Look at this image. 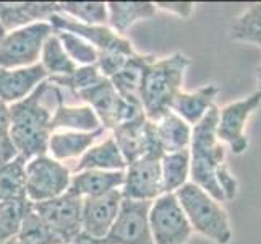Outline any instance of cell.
Listing matches in <instances>:
<instances>
[{"instance_id": "obj_13", "label": "cell", "mask_w": 261, "mask_h": 244, "mask_svg": "<svg viewBox=\"0 0 261 244\" xmlns=\"http://www.w3.org/2000/svg\"><path fill=\"white\" fill-rule=\"evenodd\" d=\"M52 28L56 31H67L73 33L80 38H83L88 41L93 48L97 49V52H109V51H117L123 54H135L133 46L128 39H125L123 36L114 33L109 26L104 25H85L80 23L73 18H70L67 15L54 13L47 20Z\"/></svg>"}, {"instance_id": "obj_38", "label": "cell", "mask_w": 261, "mask_h": 244, "mask_svg": "<svg viewBox=\"0 0 261 244\" xmlns=\"http://www.w3.org/2000/svg\"><path fill=\"white\" fill-rule=\"evenodd\" d=\"M16 157L20 155H18L10 135H0V166H5L7 163L13 161Z\"/></svg>"}, {"instance_id": "obj_26", "label": "cell", "mask_w": 261, "mask_h": 244, "mask_svg": "<svg viewBox=\"0 0 261 244\" xmlns=\"http://www.w3.org/2000/svg\"><path fill=\"white\" fill-rule=\"evenodd\" d=\"M161 176L164 194H175L185 186L190 176V150L166 153L161 158Z\"/></svg>"}, {"instance_id": "obj_33", "label": "cell", "mask_w": 261, "mask_h": 244, "mask_svg": "<svg viewBox=\"0 0 261 244\" xmlns=\"http://www.w3.org/2000/svg\"><path fill=\"white\" fill-rule=\"evenodd\" d=\"M104 77L99 74L96 65H85L78 67L73 74L70 75H57V77H49L47 81L59 88H67L71 92V95H78L83 90H88L94 85H97Z\"/></svg>"}, {"instance_id": "obj_40", "label": "cell", "mask_w": 261, "mask_h": 244, "mask_svg": "<svg viewBox=\"0 0 261 244\" xmlns=\"http://www.w3.org/2000/svg\"><path fill=\"white\" fill-rule=\"evenodd\" d=\"M68 244H104V242H102V239L93 238V236H89V234H86V233L82 231L73 241L68 242Z\"/></svg>"}, {"instance_id": "obj_2", "label": "cell", "mask_w": 261, "mask_h": 244, "mask_svg": "<svg viewBox=\"0 0 261 244\" xmlns=\"http://www.w3.org/2000/svg\"><path fill=\"white\" fill-rule=\"evenodd\" d=\"M192 60L182 52L152 60L143 72L140 99L146 119L158 122L170 111L174 99L182 92L184 75Z\"/></svg>"}, {"instance_id": "obj_28", "label": "cell", "mask_w": 261, "mask_h": 244, "mask_svg": "<svg viewBox=\"0 0 261 244\" xmlns=\"http://www.w3.org/2000/svg\"><path fill=\"white\" fill-rule=\"evenodd\" d=\"M26 160L16 157L13 161L0 166V202L26 198Z\"/></svg>"}, {"instance_id": "obj_10", "label": "cell", "mask_w": 261, "mask_h": 244, "mask_svg": "<svg viewBox=\"0 0 261 244\" xmlns=\"http://www.w3.org/2000/svg\"><path fill=\"white\" fill-rule=\"evenodd\" d=\"M152 202L123 198L112 228L102 239L104 244H154L149 228V209Z\"/></svg>"}, {"instance_id": "obj_17", "label": "cell", "mask_w": 261, "mask_h": 244, "mask_svg": "<svg viewBox=\"0 0 261 244\" xmlns=\"http://www.w3.org/2000/svg\"><path fill=\"white\" fill-rule=\"evenodd\" d=\"M104 134L106 130L102 127L93 132H73V130L52 132L49 137L47 155L57 161L80 158Z\"/></svg>"}, {"instance_id": "obj_4", "label": "cell", "mask_w": 261, "mask_h": 244, "mask_svg": "<svg viewBox=\"0 0 261 244\" xmlns=\"http://www.w3.org/2000/svg\"><path fill=\"white\" fill-rule=\"evenodd\" d=\"M192 230L218 244H229L232 230L229 216L221 204L193 183H187L175 192Z\"/></svg>"}, {"instance_id": "obj_21", "label": "cell", "mask_w": 261, "mask_h": 244, "mask_svg": "<svg viewBox=\"0 0 261 244\" xmlns=\"http://www.w3.org/2000/svg\"><path fill=\"white\" fill-rule=\"evenodd\" d=\"M97 116L88 104L68 106L64 101L57 103L50 117V132L73 130V132H93L101 129Z\"/></svg>"}, {"instance_id": "obj_14", "label": "cell", "mask_w": 261, "mask_h": 244, "mask_svg": "<svg viewBox=\"0 0 261 244\" xmlns=\"http://www.w3.org/2000/svg\"><path fill=\"white\" fill-rule=\"evenodd\" d=\"M122 201L120 189L104 195L85 197L82 205V231L93 238L104 239L119 215Z\"/></svg>"}, {"instance_id": "obj_30", "label": "cell", "mask_w": 261, "mask_h": 244, "mask_svg": "<svg viewBox=\"0 0 261 244\" xmlns=\"http://www.w3.org/2000/svg\"><path fill=\"white\" fill-rule=\"evenodd\" d=\"M26 244H62V241L50 231L47 223L33 210L30 204L21 221V228L16 234Z\"/></svg>"}, {"instance_id": "obj_7", "label": "cell", "mask_w": 261, "mask_h": 244, "mask_svg": "<svg viewBox=\"0 0 261 244\" xmlns=\"http://www.w3.org/2000/svg\"><path fill=\"white\" fill-rule=\"evenodd\" d=\"M76 98L82 99L85 104H88L94 111L106 132H112L117 125L145 114L143 107L133 106L125 101L117 93V90L114 88L109 78H102L97 85L80 92Z\"/></svg>"}, {"instance_id": "obj_43", "label": "cell", "mask_w": 261, "mask_h": 244, "mask_svg": "<svg viewBox=\"0 0 261 244\" xmlns=\"http://www.w3.org/2000/svg\"><path fill=\"white\" fill-rule=\"evenodd\" d=\"M256 74H258V86H259V90H258V92H261V65L258 67Z\"/></svg>"}, {"instance_id": "obj_20", "label": "cell", "mask_w": 261, "mask_h": 244, "mask_svg": "<svg viewBox=\"0 0 261 244\" xmlns=\"http://www.w3.org/2000/svg\"><path fill=\"white\" fill-rule=\"evenodd\" d=\"M125 171H101L88 169L82 173H75L70 179L68 191L85 197H96L112 192L123 186Z\"/></svg>"}, {"instance_id": "obj_41", "label": "cell", "mask_w": 261, "mask_h": 244, "mask_svg": "<svg viewBox=\"0 0 261 244\" xmlns=\"http://www.w3.org/2000/svg\"><path fill=\"white\" fill-rule=\"evenodd\" d=\"M4 244H26V242H23L18 236H13V238H10V239H7Z\"/></svg>"}, {"instance_id": "obj_19", "label": "cell", "mask_w": 261, "mask_h": 244, "mask_svg": "<svg viewBox=\"0 0 261 244\" xmlns=\"http://www.w3.org/2000/svg\"><path fill=\"white\" fill-rule=\"evenodd\" d=\"M218 95L219 88L213 83L198 88L196 92H180L170 106V111L182 117L190 127H193L208 114V111L214 106Z\"/></svg>"}, {"instance_id": "obj_25", "label": "cell", "mask_w": 261, "mask_h": 244, "mask_svg": "<svg viewBox=\"0 0 261 244\" xmlns=\"http://www.w3.org/2000/svg\"><path fill=\"white\" fill-rule=\"evenodd\" d=\"M154 124L164 153H174L190 148L192 127L175 113L169 111Z\"/></svg>"}, {"instance_id": "obj_31", "label": "cell", "mask_w": 261, "mask_h": 244, "mask_svg": "<svg viewBox=\"0 0 261 244\" xmlns=\"http://www.w3.org/2000/svg\"><path fill=\"white\" fill-rule=\"evenodd\" d=\"M232 39L253 42L261 48V4L250 5L232 23Z\"/></svg>"}, {"instance_id": "obj_12", "label": "cell", "mask_w": 261, "mask_h": 244, "mask_svg": "<svg viewBox=\"0 0 261 244\" xmlns=\"http://www.w3.org/2000/svg\"><path fill=\"white\" fill-rule=\"evenodd\" d=\"M261 106V92H255L240 101L230 103L219 109V119L216 134L221 142H226L230 150L240 155L248 147V140L245 137V122Z\"/></svg>"}, {"instance_id": "obj_34", "label": "cell", "mask_w": 261, "mask_h": 244, "mask_svg": "<svg viewBox=\"0 0 261 244\" xmlns=\"http://www.w3.org/2000/svg\"><path fill=\"white\" fill-rule=\"evenodd\" d=\"M56 34L60 39L65 52L68 54V57L73 60L78 67L96 65L97 49L93 48L88 41H85L83 38H80V36H76L73 33H67V31H56Z\"/></svg>"}, {"instance_id": "obj_36", "label": "cell", "mask_w": 261, "mask_h": 244, "mask_svg": "<svg viewBox=\"0 0 261 244\" xmlns=\"http://www.w3.org/2000/svg\"><path fill=\"white\" fill-rule=\"evenodd\" d=\"M218 184L226 201H232V198L237 195V181L229 173L226 165H222L218 171Z\"/></svg>"}, {"instance_id": "obj_32", "label": "cell", "mask_w": 261, "mask_h": 244, "mask_svg": "<svg viewBox=\"0 0 261 244\" xmlns=\"http://www.w3.org/2000/svg\"><path fill=\"white\" fill-rule=\"evenodd\" d=\"M30 204L28 198L0 202V244L18 234Z\"/></svg>"}, {"instance_id": "obj_29", "label": "cell", "mask_w": 261, "mask_h": 244, "mask_svg": "<svg viewBox=\"0 0 261 244\" xmlns=\"http://www.w3.org/2000/svg\"><path fill=\"white\" fill-rule=\"evenodd\" d=\"M57 7L60 15H67L80 23L107 26L106 2H57Z\"/></svg>"}, {"instance_id": "obj_3", "label": "cell", "mask_w": 261, "mask_h": 244, "mask_svg": "<svg viewBox=\"0 0 261 244\" xmlns=\"http://www.w3.org/2000/svg\"><path fill=\"white\" fill-rule=\"evenodd\" d=\"M219 107L213 106L203 119L192 127L190 142V183L201 187L218 202H224V194L218 184V171L224 165V147L216 134Z\"/></svg>"}, {"instance_id": "obj_39", "label": "cell", "mask_w": 261, "mask_h": 244, "mask_svg": "<svg viewBox=\"0 0 261 244\" xmlns=\"http://www.w3.org/2000/svg\"><path fill=\"white\" fill-rule=\"evenodd\" d=\"M10 130V106L0 101V135H8Z\"/></svg>"}, {"instance_id": "obj_18", "label": "cell", "mask_w": 261, "mask_h": 244, "mask_svg": "<svg viewBox=\"0 0 261 244\" xmlns=\"http://www.w3.org/2000/svg\"><path fill=\"white\" fill-rule=\"evenodd\" d=\"M156 57L152 54H137L135 52L132 57H128L127 64L122 67L120 72L109 78L114 88L117 90L125 101L141 107V99H140V90H141V80H143V72H145L146 65L151 64Z\"/></svg>"}, {"instance_id": "obj_42", "label": "cell", "mask_w": 261, "mask_h": 244, "mask_svg": "<svg viewBox=\"0 0 261 244\" xmlns=\"http://www.w3.org/2000/svg\"><path fill=\"white\" fill-rule=\"evenodd\" d=\"M5 34H7V31L2 28V25H0V46H2V41H4V38H5Z\"/></svg>"}, {"instance_id": "obj_11", "label": "cell", "mask_w": 261, "mask_h": 244, "mask_svg": "<svg viewBox=\"0 0 261 244\" xmlns=\"http://www.w3.org/2000/svg\"><path fill=\"white\" fill-rule=\"evenodd\" d=\"M123 198L138 202H154L164 194L161 160L152 157H141L125 168L123 186L120 187Z\"/></svg>"}, {"instance_id": "obj_23", "label": "cell", "mask_w": 261, "mask_h": 244, "mask_svg": "<svg viewBox=\"0 0 261 244\" xmlns=\"http://www.w3.org/2000/svg\"><path fill=\"white\" fill-rule=\"evenodd\" d=\"M146 116L141 114L135 119L123 122L112 130V139L127 165L145 157V125Z\"/></svg>"}, {"instance_id": "obj_6", "label": "cell", "mask_w": 261, "mask_h": 244, "mask_svg": "<svg viewBox=\"0 0 261 244\" xmlns=\"http://www.w3.org/2000/svg\"><path fill=\"white\" fill-rule=\"evenodd\" d=\"M26 198L33 204L46 202L68 191L71 171L49 155L26 161Z\"/></svg>"}, {"instance_id": "obj_5", "label": "cell", "mask_w": 261, "mask_h": 244, "mask_svg": "<svg viewBox=\"0 0 261 244\" xmlns=\"http://www.w3.org/2000/svg\"><path fill=\"white\" fill-rule=\"evenodd\" d=\"M54 34L49 21H39L5 34L0 46V69H23L39 64L46 39Z\"/></svg>"}, {"instance_id": "obj_37", "label": "cell", "mask_w": 261, "mask_h": 244, "mask_svg": "<svg viewBox=\"0 0 261 244\" xmlns=\"http://www.w3.org/2000/svg\"><path fill=\"white\" fill-rule=\"evenodd\" d=\"M154 7H156V10L159 8V10L175 13L182 18H190L195 8V4L192 2H156Z\"/></svg>"}, {"instance_id": "obj_27", "label": "cell", "mask_w": 261, "mask_h": 244, "mask_svg": "<svg viewBox=\"0 0 261 244\" xmlns=\"http://www.w3.org/2000/svg\"><path fill=\"white\" fill-rule=\"evenodd\" d=\"M39 64L46 70L49 77H57V75H70L78 69V65L68 57L64 46H62L60 39L57 38L56 31L46 39L41 51V59Z\"/></svg>"}, {"instance_id": "obj_15", "label": "cell", "mask_w": 261, "mask_h": 244, "mask_svg": "<svg viewBox=\"0 0 261 244\" xmlns=\"http://www.w3.org/2000/svg\"><path fill=\"white\" fill-rule=\"evenodd\" d=\"M49 75L41 64L23 69H0V101L8 106L28 98Z\"/></svg>"}, {"instance_id": "obj_9", "label": "cell", "mask_w": 261, "mask_h": 244, "mask_svg": "<svg viewBox=\"0 0 261 244\" xmlns=\"http://www.w3.org/2000/svg\"><path fill=\"white\" fill-rule=\"evenodd\" d=\"M82 205L83 198L70 191L46 202H31L33 210L47 223L62 244L71 242L82 233Z\"/></svg>"}, {"instance_id": "obj_1", "label": "cell", "mask_w": 261, "mask_h": 244, "mask_svg": "<svg viewBox=\"0 0 261 244\" xmlns=\"http://www.w3.org/2000/svg\"><path fill=\"white\" fill-rule=\"evenodd\" d=\"M47 80L36 86L28 96L10 104V130L8 135L13 142L18 155L30 161L36 157L47 155L50 137V107L44 103Z\"/></svg>"}, {"instance_id": "obj_16", "label": "cell", "mask_w": 261, "mask_h": 244, "mask_svg": "<svg viewBox=\"0 0 261 244\" xmlns=\"http://www.w3.org/2000/svg\"><path fill=\"white\" fill-rule=\"evenodd\" d=\"M54 13H59L57 2H0V25L7 33L47 21Z\"/></svg>"}, {"instance_id": "obj_22", "label": "cell", "mask_w": 261, "mask_h": 244, "mask_svg": "<svg viewBox=\"0 0 261 244\" xmlns=\"http://www.w3.org/2000/svg\"><path fill=\"white\" fill-rule=\"evenodd\" d=\"M127 163H125L120 150L117 148L115 142L107 137L101 143H96L91 148H88L82 157H80L76 166L73 168L75 173H82L88 169H101V171H125Z\"/></svg>"}, {"instance_id": "obj_24", "label": "cell", "mask_w": 261, "mask_h": 244, "mask_svg": "<svg viewBox=\"0 0 261 244\" xmlns=\"http://www.w3.org/2000/svg\"><path fill=\"white\" fill-rule=\"evenodd\" d=\"M107 4V25L117 33L123 34L137 21L149 20L156 15L152 2H106Z\"/></svg>"}, {"instance_id": "obj_35", "label": "cell", "mask_w": 261, "mask_h": 244, "mask_svg": "<svg viewBox=\"0 0 261 244\" xmlns=\"http://www.w3.org/2000/svg\"><path fill=\"white\" fill-rule=\"evenodd\" d=\"M133 56V54H132ZM128 54L123 52H117V51H109V52H97V60H96V67L104 78H112L117 72H120L122 67L127 64Z\"/></svg>"}, {"instance_id": "obj_8", "label": "cell", "mask_w": 261, "mask_h": 244, "mask_svg": "<svg viewBox=\"0 0 261 244\" xmlns=\"http://www.w3.org/2000/svg\"><path fill=\"white\" fill-rule=\"evenodd\" d=\"M148 220L154 244H187L193 233L175 194L158 197L151 204Z\"/></svg>"}]
</instances>
